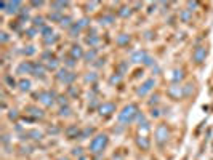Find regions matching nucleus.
Returning <instances> with one entry per match:
<instances>
[{
    "label": "nucleus",
    "mask_w": 213,
    "mask_h": 160,
    "mask_svg": "<svg viewBox=\"0 0 213 160\" xmlns=\"http://www.w3.org/2000/svg\"><path fill=\"white\" fill-rule=\"evenodd\" d=\"M138 115H139V110H138L136 104H128L119 114V122L122 125H130L135 119H138Z\"/></svg>",
    "instance_id": "obj_1"
},
{
    "label": "nucleus",
    "mask_w": 213,
    "mask_h": 160,
    "mask_svg": "<svg viewBox=\"0 0 213 160\" xmlns=\"http://www.w3.org/2000/svg\"><path fill=\"white\" fill-rule=\"evenodd\" d=\"M108 143H109L108 135H104V133L96 135L93 140H91V143H90V152H91V154H95V155H99L106 149Z\"/></svg>",
    "instance_id": "obj_2"
},
{
    "label": "nucleus",
    "mask_w": 213,
    "mask_h": 160,
    "mask_svg": "<svg viewBox=\"0 0 213 160\" xmlns=\"http://www.w3.org/2000/svg\"><path fill=\"white\" fill-rule=\"evenodd\" d=\"M35 98H37L42 104H44L45 107H51L53 104L56 102V99H58V96H56L55 91H50V90H42V91H39L37 95H35Z\"/></svg>",
    "instance_id": "obj_3"
},
{
    "label": "nucleus",
    "mask_w": 213,
    "mask_h": 160,
    "mask_svg": "<svg viewBox=\"0 0 213 160\" xmlns=\"http://www.w3.org/2000/svg\"><path fill=\"white\" fill-rule=\"evenodd\" d=\"M170 138V130L165 123H160L157 125V128H155V143L159 146H164Z\"/></svg>",
    "instance_id": "obj_4"
},
{
    "label": "nucleus",
    "mask_w": 213,
    "mask_h": 160,
    "mask_svg": "<svg viewBox=\"0 0 213 160\" xmlns=\"http://www.w3.org/2000/svg\"><path fill=\"white\" fill-rule=\"evenodd\" d=\"M58 80L59 82H63V83H67V85H70L75 79H77V75L74 74V72H70V71H67V69H59L58 71Z\"/></svg>",
    "instance_id": "obj_5"
},
{
    "label": "nucleus",
    "mask_w": 213,
    "mask_h": 160,
    "mask_svg": "<svg viewBox=\"0 0 213 160\" xmlns=\"http://www.w3.org/2000/svg\"><path fill=\"white\" fill-rule=\"evenodd\" d=\"M154 87H155V80H154V79H147L146 82L141 83V87L136 90V95H138V96H146Z\"/></svg>",
    "instance_id": "obj_6"
},
{
    "label": "nucleus",
    "mask_w": 213,
    "mask_h": 160,
    "mask_svg": "<svg viewBox=\"0 0 213 160\" xmlns=\"http://www.w3.org/2000/svg\"><path fill=\"white\" fill-rule=\"evenodd\" d=\"M99 115L101 117H109L112 112H116V104L114 102H103L101 106L98 107Z\"/></svg>",
    "instance_id": "obj_7"
},
{
    "label": "nucleus",
    "mask_w": 213,
    "mask_h": 160,
    "mask_svg": "<svg viewBox=\"0 0 213 160\" xmlns=\"http://www.w3.org/2000/svg\"><path fill=\"white\" fill-rule=\"evenodd\" d=\"M205 58H207V48L205 47H197L194 53H192V59L197 62V64H200V62L205 61Z\"/></svg>",
    "instance_id": "obj_8"
},
{
    "label": "nucleus",
    "mask_w": 213,
    "mask_h": 160,
    "mask_svg": "<svg viewBox=\"0 0 213 160\" xmlns=\"http://www.w3.org/2000/svg\"><path fill=\"white\" fill-rule=\"evenodd\" d=\"M168 96L170 98H173V99H180V98H183L184 96V90H183V87H180V85H172L168 88Z\"/></svg>",
    "instance_id": "obj_9"
},
{
    "label": "nucleus",
    "mask_w": 213,
    "mask_h": 160,
    "mask_svg": "<svg viewBox=\"0 0 213 160\" xmlns=\"http://www.w3.org/2000/svg\"><path fill=\"white\" fill-rule=\"evenodd\" d=\"M21 3L19 0H15V2H8L6 3V10H5V13H8V15H18V13L23 10L21 8Z\"/></svg>",
    "instance_id": "obj_10"
},
{
    "label": "nucleus",
    "mask_w": 213,
    "mask_h": 160,
    "mask_svg": "<svg viewBox=\"0 0 213 160\" xmlns=\"http://www.w3.org/2000/svg\"><path fill=\"white\" fill-rule=\"evenodd\" d=\"M16 72L18 74H32L34 72V64H32V62H29V61H23L18 66Z\"/></svg>",
    "instance_id": "obj_11"
},
{
    "label": "nucleus",
    "mask_w": 213,
    "mask_h": 160,
    "mask_svg": "<svg viewBox=\"0 0 213 160\" xmlns=\"http://www.w3.org/2000/svg\"><path fill=\"white\" fill-rule=\"evenodd\" d=\"M80 128L77 127V125H72V127H69V128H66V136L69 138V140H74V138H80Z\"/></svg>",
    "instance_id": "obj_12"
},
{
    "label": "nucleus",
    "mask_w": 213,
    "mask_h": 160,
    "mask_svg": "<svg viewBox=\"0 0 213 160\" xmlns=\"http://www.w3.org/2000/svg\"><path fill=\"white\" fill-rule=\"evenodd\" d=\"M26 112L29 114V115H32L34 119H44V112H42L39 107H35V106H27L26 107Z\"/></svg>",
    "instance_id": "obj_13"
},
{
    "label": "nucleus",
    "mask_w": 213,
    "mask_h": 160,
    "mask_svg": "<svg viewBox=\"0 0 213 160\" xmlns=\"http://www.w3.org/2000/svg\"><path fill=\"white\" fill-rule=\"evenodd\" d=\"M83 56H85V53H83V50H82V47L72 45V48H70V58H74V59L77 61V59H80V58H83Z\"/></svg>",
    "instance_id": "obj_14"
},
{
    "label": "nucleus",
    "mask_w": 213,
    "mask_h": 160,
    "mask_svg": "<svg viewBox=\"0 0 213 160\" xmlns=\"http://www.w3.org/2000/svg\"><path fill=\"white\" fill-rule=\"evenodd\" d=\"M24 138L26 140H34V141H40L42 138H44V135H42V131H39V130H31V131H27V133L24 135ZM23 138V140H24Z\"/></svg>",
    "instance_id": "obj_15"
},
{
    "label": "nucleus",
    "mask_w": 213,
    "mask_h": 160,
    "mask_svg": "<svg viewBox=\"0 0 213 160\" xmlns=\"http://www.w3.org/2000/svg\"><path fill=\"white\" fill-rule=\"evenodd\" d=\"M146 58H147V53L143 51V50H138V51H135L131 54V61L133 62H144Z\"/></svg>",
    "instance_id": "obj_16"
},
{
    "label": "nucleus",
    "mask_w": 213,
    "mask_h": 160,
    "mask_svg": "<svg viewBox=\"0 0 213 160\" xmlns=\"http://www.w3.org/2000/svg\"><path fill=\"white\" fill-rule=\"evenodd\" d=\"M66 6H69V2H63V0H56V2H51V8H53V11L61 13V10H64Z\"/></svg>",
    "instance_id": "obj_17"
},
{
    "label": "nucleus",
    "mask_w": 213,
    "mask_h": 160,
    "mask_svg": "<svg viewBox=\"0 0 213 160\" xmlns=\"http://www.w3.org/2000/svg\"><path fill=\"white\" fill-rule=\"evenodd\" d=\"M45 71H47V69H45V66L44 64H40V62H35V64H34V75H35V77H44V75H45Z\"/></svg>",
    "instance_id": "obj_18"
},
{
    "label": "nucleus",
    "mask_w": 213,
    "mask_h": 160,
    "mask_svg": "<svg viewBox=\"0 0 213 160\" xmlns=\"http://www.w3.org/2000/svg\"><path fill=\"white\" fill-rule=\"evenodd\" d=\"M136 144H138V147H141L143 151H147L149 149V140L146 136H139L138 140H136Z\"/></svg>",
    "instance_id": "obj_19"
},
{
    "label": "nucleus",
    "mask_w": 213,
    "mask_h": 160,
    "mask_svg": "<svg viewBox=\"0 0 213 160\" xmlns=\"http://www.w3.org/2000/svg\"><path fill=\"white\" fill-rule=\"evenodd\" d=\"M131 40V37L128 35V34H120V35L117 37V45L124 47V45H128V42Z\"/></svg>",
    "instance_id": "obj_20"
},
{
    "label": "nucleus",
    "mask_w": 213,
    "mask_h": 160,
    "mask_svg": "<svg viewBox=\"0 0 213 160\" xmlns=\"http://www.w3.org/2000/svg\"><path fill=\"white\" fill-rule=\"evenodd\" d=\"M83 59L87 61V62H93V61H96V50H95V48H91V50H88L87 53H85Z\"/></svg>",
    "instance_id": "obj_21"
},
{
    "label": "nucleus",
    "mask_w": 213,
    "mask_h": 160,
    "mask_svg": "<svg viewBox=\"0 0 213 160\" xmlns=\"http://www.w3.org/2000/svg\"><path fill=\"white\" fill-rule=\"evenodd\" d=\"M63 18H64V16H63L61 13H58V11H51V13L48 15V19L51 21V23H61Z\"/></svg>",
    "instance_id": "obj_22"
},
{
    "label": "nucleus",
    "mask_w": 213,
    "mask_h": 160,
    "mask_svg": "<svg viewBox=\"0 0 213 160\" xmlns=\"http://www.w3.org/2000/svg\"><path fill=\"white\" fill-rule=\"evenodd\" d=\"M85 42H87V45H90V47H96L99 43V35L93 34V35H90V37L85 39Z\"/></svg>",
    "instance_id": "obj_23"
},
{
    "label": "nucleus",
    "mask_w": 213,
    "mask_h": 160,
    "mask_svg": "<svg viewBox=\"0 0 213 160\" xmlns=\"http://www.w3.org/2000/svg\"><path fill=\"white\" fill-rule=\"evenodd\" d=\"M18 88L21 90V91H29V90H31V82H29V80H26V79L19 80Z\"/></svg>",
    "instance_id": "obj_24"
},
{
    "label": "nucleus",
    "mask_w": 213,
    "mask_h": 160,
    "mask_svg": "<svg viewBox=\"0 0 213 160\" xmlns=\"http://www.w3.org/2000/svg\"><path fill=\"white\" fill-rule=\"evenodd\" d=\"M93 128H91V127H87V128H83L82 131H80V138H79V140H87V138H90L91 135H93Z\"/></svg>",
    "instance_id": "obj_25"
},
{
    "label": "nucleus",
    "mask_w": 213,
    "mask_h": 160,
    "mask_svg": "<svg viewBox=\"0 0 213 160\" xmlns=\"http://www.w3.org/2000/svg\"><path fill=\"white\" fill-rule=\"evenodd\" d=\"M117 15L122 16V18H128L131 15V8H130V6H122V8H119Z\"/></svg>",
    "instance_id": "obj_26"
},
{
    "label": "nucleus",
    "mask_w": 213,
    "mask_h": 160,
    "mask_svg": "<svg viewBox=\"0 0 213 160\" xmlns=\"http://www.w3.org/2000/svg\"><path fill=\"white\" fill-rule=\"evenodd\" d=\"M32 23H34V27H35V29H37V27H39V29L45 27V19L42 18V16H35V18L32 19Z\"/></svg>",
    "instance_id": "obj_27"
},
{
    "label": "nucleus",
    "mask_w": 213,
    "mask_h": 160,
    "mask_svg": "<svg viewBox=\"0 0 213 160\" xmlns=\"http://www.w3.org/2000/svg\"><path fill=\"white\" fill-rule=\"evenodd\" d=\"M99 23L104 24V26H109V24L114 23V16H112V15H104V16L99 18Z\"/></svg>",
    "instance_id": "obj_28"
},
{
    "label": "nucleus",
    "mask_w": 213,
    "mask_h": 160,
    "mask_svg": "<svg viewBox=\"0 0 213 160\" xmlns=\"http://www.w3.org/2000/svg\"><path fill=\"white\" fill-rule=\"evenodd\" d=\"M59 26L61 27H64V29H70L74 24H72V18H69V16H66V18H63V21L59 23Z\"/></svg>",
    "instance_id": "obj_29"
},
{
    "label": "nucleus",
    "mask_w": 213,
    "mask_h": 160,
    "mask_svg": "<svg viewBox=\"0 0 213 160\" xmlns=\"http://www.w3.org/2000/svg\"><path fill=\"white\" fill-rule=\"evenodd\" d=\"M183 77H184V72L181 71V69H176V71H173V77H172V80L176 83V82H180V80H183Z\"/></svg>",
    "instance_id": "obj_30"
},
{
    "label": "nucleus",
    "mask_w": 213,
    "mask_h": 160,
    "mask_svg": "<svg viewBox=\"0 0 213 160\" xmlns=\"http://www.w3.org/2000/svg\"><path fill=\"white\" fill-rule=\"evenodd\" d=\"M40 34L44 35V39L51 37V35H53V29H51L50 26H45V27H42V29H40Z\"/></svg>",
    "instance_id": "obj_31"
},
{
    "label": "nucleus",
    "mask_w": 213,
    "mask_h": 160,
    "mask_svg": "<svg viewBox=\"0 0 213 160\" xmlns=\"http://www.w3.org/2000/svg\"><path fill=\"white\" fill-rule=\"evenodd\" d=\"M80 31H82V29L79 27V24L75 23V24H74V26H72V27H70V29H69V35H70V37H77V35H79V34H80Z\"/></svg>",
    "instance_id": "obj_32"
},
{
    "label": "nucleus",
    "mask_w": 213,
    "mask_h": 160,
    "mask_svg": "<svg viewBox=\"0 0 213 160\" xmlns=\"http://www.w3.org/2000/svg\"><path fill=\"white\" fill-rule=\"evenodd\" d=\"M98 80V74L96 72H88L85 75V82H90V83H95Z\"/></svg>",
    "instance_id": "obj_33"
},
{
    "label": "nucleus",
    "mask_w": 213,
    "mask_h": 160,
    "mask_svg": "<svg viewBox=\"0 0 213 160\" xmlns=\"http://www.w3.org/2000/svg\"><path fill=\"white\" fill-rule=\"evenodd\" d=\"M180 18H181L183 23H189V19H191V10H183L181 15H180Z\"/></svg>",
    "instance_id": "obj_34"
},
{
    "label": "nucleus",
    "mask_w": 213,
    "mask_h": 160,
    "mask_svg": "<svg viewBox=\"0 0 213 160\" xmlns=\"http://www.w3.org/2000/svg\"><path fill=\"white\" fill-rule=\"evenodd\" d=\"M47 69H50V71H55V69H58V61H56L55 58H51L50 61H47Z\"/></svg>",
    "instance_id": "obj_35"
},
{
    "label": "nucleus",
    "mask_w": 213,
    "mask_h": 160,
    "mask_svg": "<svg viewBox=\"0 0 213 160\" xmlns=\"http://www.w3.org/2000/svg\"><path fill=\"white\" fill-rule=\"evenodd\" d=\"M70 112H72V109H70L69 106H63V107L59 109V115H61V117H69Z\"/></svg>",
    "instance_id": "obj_36"
},
{
    "label": "nucleus",
    "mask_w": 213,
    "mask_h": 160,
    "mask_svg": "<svg viewBox=\"0 0 213 160\" xmlns=\"http://www.w3.org/2000/svg\"><path fill=\"white\" fill-rule=\"evenodd\" d=\"M77 24H79L80 29H85V27H88V26H90V19H88V18H82Z\"/></svg>",
    "instance_id": "obj_37"
},
{
    "label": "nucleus",
    "mask_w": 213,
    "mask_h": 160,
    "mask_svg": "<svg viewBox=\"0 0 213 160\" xmlns=\"http://www.w3.org/2000/svg\"><path fill=\"white\" fill-rule=\"evenodd\" d=\"M56 101H58V104H59L61 107H63V106H69V104H67V96H63V95H59V96H58V99H56Z\"/></svg>",
    "instance_id": "obj_38"
},
{
    "label": "nucleus",
    "mask_w": 213,
    "mask_h": 160,
    "mask_svg": "<svg viewBox=\"0 0 213 160\" xmlns=\"http://www.w3.org/2000/svg\"><path fill=\"white\" fill-rule=\"evenodd\" d=\"M120 80H122V75H120L119 72H117V74H114V75H112V77L109 79V82L112 83V85H114V83H116V85H117V83H119Z\"/></svg>",
    "instance_id": "obj_39"
},
{
    "label": "nucleus",
    "mask_w": 213,
    "mask_h": 160,
    "mask_svg": "<svg viewBox=\"0 0 213 160\" xmlns=\"http://www.w3.org/2000/svg\"><path fill=\"white\" fill-rule=\"evenodd\" d=\"M183 90H184V96H189L191 93H192V90H194V85L192 83H188L186 87H183Z\"/></svg>",
    "instance_id": "obj_40"
},
{
    "label": "nucleus",
    "mask_w": 213,
    "mask_h": 160,
    "mask_svg": "<svg viewBox=\"0 0 213 160\" xmlns=\"http://www.w3.org/2000/svg\"><path fill=\"white\" fill-rule=\"evenodd\" d=\"M8 117H10V120H18V117H19L18 110L16 109H11L10 112H8Z\"/></svg>",
    "instance_id": "obj_41"
},
{
    "label": "nucleus",
    "mask_w": 213,
    "mask_h": 160,
    "mask_svg": "<svg viewBox=\"0 0 213 160\" xmlns=\"http://www.w3.org/2000/svg\"><path fill=\"white\" fill-rule=\"evenodd\" d=\"M127 69H128V64H127V62H120L119 67H117V71H119V74H120V75H122V74L127 71Z\"/></svg>",
    "instance_id": "obj_42"
},
{
    "label": "nucleus",
    "mask_w": 213,
    "mask_h": 160,
    "mask_svg": "<svg viewBox=\"0 0 213 160\" xmlns=\"http://www.w3.org/2000/svg\"><path fill=\"white\" fill-rule=\"evenodd\" d=\"M10 40V35L6 32H0V42H2V43H6V42Z\"/></svg>",
    "instance_id": "obj_43"
},
{
    "label": "nucleus",
    "mask_w": 213,
    "mask_h": 160,
    "mask_svg": "<svg viewBox=\"0 0 213 160\" xmlns=\"http://www.w3.org/2000/svg\"><path fill=\"white\" fill-rule=\"evenodd\" d=\"M5 82L8 83L10 87H16V82H15V79H13L11 75H6V77H5Z\"/></svg>",
    "instance_id": "obj_44"
},
{
    "label": "nucleus",
    "mask_w": 213,
    "mask_h": 160,
    "mask_svg": "<svg viewBox=\"0 0 213 160\" xmlns=\"http://www.w3.org/2000/svg\"><path fill=\"white\" fill-rule=\"evenodd\" d=\"M64 64H66L67 67H74V66H75V59H74V58H66V59H64Z\"/></svg>",
    "instance_id": "obj_45"
},
{
    "label": "nucleus",
    "mask_w": 213,
    "mask_h": 160,
    "mask_svg": "<svg viewBox=\"0 0 213 160\" xmlns=\"http://www.w3.org/2000/svg\"><path fill=\"white\" fill-rule=\"evenodd\" d=\"M56 40H58V37H56V35H51V37H47V39H44V42H45L47 45H50V43H55Z\"/></svg>",
    "instance_id": "obj_46"
},
{
    "label": "nucleus",
    "mask_w": 213,
    "mask_h": 160,
    "mask_svg": "<svg viewBox=\"0 0 213 160\" xmlns=\"http://www.w3.org/2000/svg\"><path fill=\"white\" fill-rule=\"evenodd\" d=\"M155 64V61L151 58V56H147L146 59H144V66H149V67H151V66H154Z\"/></svg>",
    "instance_id": "obj_47"
},
{
    "label": "nucleus",
    "mask_w": 213,
    "mask_h": 160,
    "mask_svg": "<svg viewBox=\"0 0 213 160\" xmlns=\"http://www.w3.org/2000/svg\"><path fill=\"white\" fill-rule=\"evenodd\" d=\"M159 102V95H154L151 99H149V106H154V104Z\"/></svg>",
    "instance_id": "obj_48"
},
{
    "label": "nucleus",
    "mask_w": 213,
    "mask_h": 160,
    "mask_svg": "<svg viewBox=\"0 0 213 160\" xmlns=\"http://www.w3.org/2000/svg\"><path fill=\"white\" fill-rule=\"evenodd\" d=\"M151 115H152V117H154V119H157V117H159V115H160V110H159V109H157V107H154V109H152V110H151Z\"/></svg>",
    "instance_id": "obj_49"
},
{
    "label": "nucleus",
    "mask_w": 213,
    "mask_h": 160,
    "mask_svg": "<svg viewBox=\"0 0 213 160\" xmlns=\"http://www.w3.org/2000/svg\"><path fill=\"white\" fill-rule=\"evenodd\" d=\"M72 155H75V157H80V155H82V147H75V149L72 151Z\"/></svg>",
    "instance_id": "obj_50"
},
{
    "label": "nucleus",
    "mask_w": 213,
    "mask_h": 160,
    "mask_svg": "<svg viewBox=\"0 0 213 160\" xmlns=\"http://www.w3.org/2000/svg\"><path fill=\"white\" fill-rule=\"evenodd\" d=\"M35 50H34V47H26V50H24V54H34Z\"/></svg>",
    "instance_id": "obj_51"
},
{
    "label": "nucleus",
    "mask_w": 213,
    "mask_h": 160,
    "mask_svg": "<svg viewBox=\"0 0 213 160\" xmlns=\"http://www.w3.org/2000/svg\"><path fill=\"white\" fill-rule=\"evenodd\" d=\"M35 34H37V29H35V27H32V29H27V35H29V37H34Z\"/></svg>",
    "instance_id": "obj_52"
},
{
    "label": "nucleus",
    "mask_w": 213,
    "mask_h": 160,
    "mask_svg": "<svg viewBox=\"0 0 213 160\" xmlns=\"http://www.w3.org/2000/svg\"><path fill=\"white\" fill-rule=\"evenodd\" d=\"M69 93L72 96H77V95H79V90H75L74 87H69Z\"/></svg>",
    "instance_id": "obj_53"
},
{
    "label": "nucleus",
    "mask_w": 213,
    "mask_h": 160,
    "mask_svg": "<svg viewBox=\"0 0 213 160\" xmlns=\"http://www.w3.org/2000/svg\"><path fill=\"white\" fill-rule=\"evenodd\" d=\"M31 5L32 6H42V5H44V2H42V0H34V2H31Z\"/></svg>",
    "instance_id": "obj_54"
},
{
    "label": "nucleus",
    "mask_w": 213,
    "mask_h": 160,
    "mask_svg": "<svg viewBox=\"0 0 213 160\" xmlns=\"http://www.w3.org/2000/svg\"><path fill=\"white\" fill-rule=\"evenodd\" d=\"M2 143H3V144H8V143H10V136H8V135H3V136H2Z\"/></svg>",
    "instance_id": "obj_55"
},
{
    "label": "nucleus",
    "mask_w": 213,
    "mask_h": 160,
    "mask_svg": "<svg viewBox=\"0 0 213 160\" xmlns=\"http://www.w3.org/2000/svg\"><path fill=\"white\" fill-rule=\"evenodd\" d=\"M21 152H23V154H29L31 147H27V146H26V147H24V146H21Z\"/></svg>",
    "instance_id": "obj_56"
},
{
    "label": "nucleus",
    "mask_w": 213,
    "mask_h": 160,
    "mask_svg": "<svg viewBox=\"0 0 213 160\" xmlns=\"http://www.w3.org/2000/svg\"><path fill=\"white\" fill-rule=\"evenodd\" d=\"M103 64H104V59H96V62H95L96 67H101Z\"/></svg>",
    "instance_id": "obj_57"
},
{
    "label": "nucleus",
    "mask_w": 213,
    "mask_h": 160,
    "mask_svg": "<svg viewBox=\"0 0 213 160\" xmlns=\"http://www.w3.org/2000/svg\"><path fill=\"white\" fill-rule=\"evenodd\" d=\"M96 5H98V2H91V3H88V10H90V8H95Z\"/></svg>",
    "instance_id": "obj_58"
},
{
    "label": "nucleus",
    "mask_w": 213,
    "mask_h": 160,
    "mask_svg": "<svg viewBox=\"0 0 213 160\" xmlns=\"http://www.w3.org/2000/svg\"><path fill=\"white\" fill-rule=\"evenodd\" d=\"M188 5H189V8H196V6H197V2H189Z\"/></svg>",
    "instance_id": "obj_59"
},
{
    "label": "nucleus",
    "mask_w": 213,
    "mask_h": 160,
    "mask_svg": "<svg viewBox=\"0 0 213 160\" xmlns=\"http://www.w3.org/2000/svg\"><path fill=\"white\" fill-rule=\"evenodd\" d=\"M48 131H50V133H58V131H59V130H58V128H50Z\"/></svg>",
    "instance_id": "obj_60"
},
{
    "label": "nucleus",
    "mask_w": 213,
    "mask_h": 160,
    "mask_svg": "<svg viewBox=\"0 0 213 160\" xmlns=\"http://www.w3.org/2000/svg\"><path fill=\"white\" fill-rule=\"evenodd\" d=\"M58 160H69L67 157H61V158H58Z\"/></svg>",
    "instance_id": "obj_61"
}]
</instances>
